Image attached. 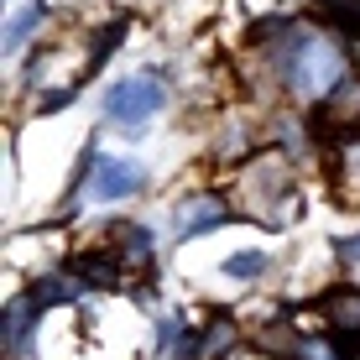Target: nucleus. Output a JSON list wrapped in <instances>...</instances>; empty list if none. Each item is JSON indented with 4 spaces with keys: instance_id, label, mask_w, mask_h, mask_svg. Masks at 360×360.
<instances>
[{
    "instance_id": "obj_5",
    "label": "nucleus",
    "mask_w": 360,
    "mask_h": 360,
    "mask_svg": "<svg viewBox=\"0 0 360 360\" xmlns=\"http://www.w3.org/2000/svg\"><path fill=\"white\" fill-rule=\"evenodd\" d=\"M225 219H230L225 198H214V193H193V198H183V204H178V214H172V230H178V240H193V235L225 225Z\"/></svg>"
},
{
    "instance_id": "obj_3",
    "label": "nucleus",
    "mask_w": 360,
    "mask_h": 360,
    "mask_svg": "<svg viewBox=\"0 0 360 360\" xmlns=\"http://www.w3.org/2000/svg\"><path fill=\"white\" fill-rule=\"evenodd\" d=\"M162 110V84L157 79H120L115 89L105 94V120L110 126H141L146 115H157Z\"/></svg>"
},
{
    "instance_id": "obj_2",
    "label": "nucleus",
    "mask_w": 360,
    "mask_h": 360,
    "mask_svg": "<svg viewBox=\"0 0 360 360\" xmlns=\"http://www.w3.org/2000/svg\"><path fill=\"white\" fill-rule=\"evenodd\" d=\"M245 209H251L262 225H288L297 214V188L288 178V162H282L277 152L266 157H251V167H245Z\"/></svg>"
},
{
    "instance_id": "obj_13",
    "label": "nucleus",
    "mask_w": 360,
    "mask_h": 360,
    "mask_svg": "<svg viewBox=\"0 0 360 360\" xmlns=\"http://www.w3.org/2000/svg\"><path fill=\"white\" fill-rule=\"evenodd\" d=\"M334 256H340V262H360V235H350V240H334Z\"/></svg>"
},
{
    "instance_id": "obj_4",
    "label": "nucleus",
    "mask_w": 360,
    "mask_h": 360,
    "mask_svg": "<svg viewBox=\"0 0 360 360\" xmlns=\"http://www.w3.org/2000/svg\"><path fill=\"white\" fill-rule=\"evenodd\" d=\"M141 162L136 157H94L89 167V198H99V204H115V198H131L136 188H141Z\"/></svg>"
},
{
    "instance_id": "obj_8",
    "label": "nucleus",
    "mask_w": 360,
    "mask_h": 360,
    "mask_svg": "<svg viewBox=\"0 0 360 360\" xmlns=\"http://www.w3.org/2000/svg\"><path fill=\"white\" fill-rule=\"evenodd\" d=\"M32 314H37V303H32V292L27 297H16V303L6 308V345H11V355H21V345H27V329H32Z\"/></svg>"
},
{
    "instance_id": "obj_12",
    "label": "nucleus",
    "mask_w": 360,
    "mask_h": 360,
    "mask_svg": "<svg viewBox=\"0 0 360 360\" xmlns=\"http://www.w3.org/2000/svg\"><path fill=\"white\" fill-rule=\"evenodd\" d=\"M262 266H266L262 251H240V256H230V262H225L230 277H262Z\"/></svg>"
},
{
    "instance_id": "obj_1",
    "label": "nucleus",
    "mask_w": 360,
    "mask_h": 360,
    "mask_svg": "<svg viewBox=\"0 0 360 360\" xmlns=\"http://www.w3.org/2000/svg\"><path fill=\"white\" fill-rule=\"evenodd\" d=\"M345 68H350V58H345V47L334 42V37L292 27L288 53H282V79H288V89L297 99H329L345 79H350Z\"/></svg>"
},
{
    "instance_id": "obj_9",
    "label": "nucleus",
    "mask_w": 360,
    "mask_h": 360,
    "mask_svg": "<svg viewBox=\"0 0 360 360\" xmlns=\"http://www.w3.org/2000/svg\"><path fill=\"white\" fill-rule=\"evenodd\" d=\"M42 16H47L42 6H27V11H16V16L6 21V37H0V47H6V53H16V47L27 42V37H32L37 27H42Z\"/></svg>"
},
{
    "instance_id": "obj_6",
    "label": "nucleus",
    "mask_w": 360,
    "mask_h": 360,
    "mask_svg": "<svg viewBox=\"0 0 360 360\" xmlns=\"http://www.w3.org/2000/svg\"><path fill=\"white\" fill-rule=\"evenodd\" d=\"M324 131L334 136H355L360 131V79H345L324 105Z\"/></svg>"
},
{
    "instance_id": "obj_11",
    "label": "nucleus",
    "mask_w": 360,
    "mask_h": 360,
    "mask_svg": "<svg viewBox=\"0 0 360 360\" xmlns=\"http://www.w3.org/2000/svg\"><path fill=\"white\" fill-rule=\"evenodd\" d=\"M79 288H73V277H47V288H32V303L47 308V303H63V297H73Z\"/></svg>"
},
{
    "instance_id": "obj_7",
    "label": "nucleus",
    "mask_w": 360,
    "mask_h": 360,
    "mask_svg": "<svg viewBox=\"0 0 360 360\" xmlns=\"http://www.w3.org/2000/svg\"><path fill=\"white\" fill-rule=\"evenodd\" d=\"M324 314H329V324L340 329V334H360V292H355V288L329 292V297H324Z\"/></svg>"
},
{
    "instance_id": "obj_10",
    "label": "nucleus",
    "mask_w": 360,
    "mask_h": 360,
    "mask_svg": "<svg viewBox=\"0 0 360 360\" xmlns=\"http://www.w3.org/2000/svg\"><path fill=\"white\" fill-rule=\"evenodd\" d=\"M230 345H235V324H230L225 314L209 319V329H204V355H219V350H230Z\"/></svg>"
}]
</instances>
